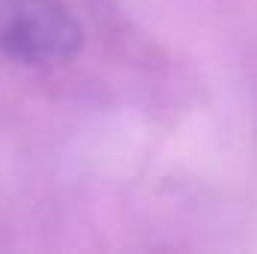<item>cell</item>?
Segmentation results:
<instances>
[{
	"label": "cell",
	"instance_id": "cell-1",
	"mask_svg": "<svg viewBox=\"0 0 257 254\" xmlns=\"http://www.w3.org/2000/svg\"><path fill=\"white\" fill-rule=\"evenodd\" d=\"M81 39L75 15L60 0H0V51L18 63H66Z\"/></svg>",
	"mask_w": 257,
	"mask_h": 254
}]
</instances>
